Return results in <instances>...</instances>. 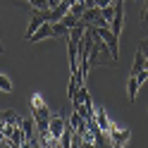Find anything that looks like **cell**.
Masks as SVG:
<instances>
[{
    "label": "cell",
    "mask_w": 148,
    "mask_h": 148,
    "mask_svg": "<svg viewBox=\"0 0 148 148\" xmlns=\"http://www.w3.org/2000/svg\"><path fill=\"white\" fill-rule=\"evenodd\" d=\"M31 117H34V122H36L38 136H48V124H50L53 110H50V105L43 100V96H38V93L31 96Z\"/></svg>",
    "instance_id": "cell-1"
},
{
    "label": "cell",
    "mask_w": 148,
    "mask_h": 148,
    "mask_svg": "<svg viewBox=\"0 0 148 148\" xmlns=\"http://www.w3.org/2000/svg\"><path fill=\"white\" fill-rule=\"evenodd\" d=\"M93 31H96V29H93ZM100 64L110 67V64H117V62L112 60V53H110V48L105 45V41L96 34L93 45H91V53H88V69H91V67H100Z\"/></svg>",
    "instance_id": "cell-2"
},
{
    "label": "cell",
    "mask_w": 148,
    "mask_h": 148,
    "mask_svg": "<svg viewBox=\"0 0 148 148\" xmlns=\"http://www.w3.org/2000/svg\"><path fill=\"white\" fill-rule=\"evenodd\" d=\"M129 138H132V129L119 127L117 122H112V117H110V132H108V136H105V141L112 146V148H124Z\"/></svg>",
    "instance_id": "cell-3"
},
{
    "label": "cell",
    "mask_w": 148,
    "mask_h": 148,
    "mask_svg": "<svg viewBox=\"0 0 148 148\" xmlns=\"http://www.w3.org/2000/svg\"><path fill=\"white\" fill-rule=\"evenodd\" d=\"M93 29H96V34L100 36V38L105 41V45L110 48V53H112V60L117 62V58H119V38L108 29V26H93Z\"/></svg>",
    "instance_id": "cell-4"
},
{
    "label": "cell",
    "mask_w": 148,
    "mask_h": 148,
    "mask_svg": "<svg viewBox=\"0 0 148 148\" xmlns=\"http://www.w3.org/2000/svg\"><path fill=\"white\" fill-rule=\"evenodd\" d=\"M148 81V69H141L138 74H134V77H129V84H127V98L132 100H136V93H138V88H141L143 84Z\"/></svg>",
    "instance_id": "cell-5"
},
{
    "label": "cell",
    "mask_w": 148,
    "mask_h": 148,
    "mask_svg": "<svg viewBox=\"0 0 148 148\" xmlns=\"http://www.w3.org/2000/svg\"><path fill=\"white\" fill-rule=\"evenodd\" d=\"M81 22H84L86 26H108V22H105V17H103V12H100V7H88V10L81 14Z\"/></svg>",
    "instance_id": "cell-6"
},
{
    "label": "cell",
    "mask_w": 148,
    "mask_h": 148,
    "mask_svg": "<svg viewBox=\"0 0 148 148\" xmlns=\"http://www.w3.org/2000/svg\"><path fill=\"white\" fill-rule=\"evenodd\" d=\"M122 26H124V3H115V17L110 19V31L119 38Z\"/></svg>",
    "instance_id": "cell-7"
},
{
    "label": "cell",
    "mask_w": 148,
    "mask_h": 148,
    "mask_svg": "<svg viewBox=\"0 0 148 148\" xmlns=\"http://www.w3.org/2000/svg\"><path fill=\"white\" fill-rule=\"evenodd\" d=\"M64 129H67L64 117H62V115H53V117H50V124H48V136L60 138V136L64 134Z\"/></svg>",
    "instance_id": "cell-8"
},
{
    "label": "cell",
    "mask_w": 148,
    "mask_h": 148,
    "mask_svg": "<svg viewBox=\"0 0 148 148\" xmlns=\"http://www.w3.org/2000/svg\"><path fill=\"white\" fill-rule=\"evenodd\" d=\"M48 36H53V24H50V22H45V24H41L38 29H36V31L29 36V41H31V43H36V41L48 38Z\"/></svg>",
    "instance_id": "cell-9"
},
{
    "label": "cell",
    "mask_w": 148,
    "mask_h": 148,
    "mask_svg": "<svg viewBox=\"0 0 148 148\" xmlns=\"http://www.w3.org/2000/svg\"><path fill=\"white\" fill-rule=\"evenodd\" d=\"M141 69H146V55L138 50L136 58H134V64H132V72H129V77H134V74H138Z\"/></svg>",
    "instance_id": "cell-10"
},
{
    "label": "cell",
    "mask_w": 148,
    "mask_h": 148,
    "mask_svg": "<svg viewBox=\"0 0 148 148\" xmlns=\"http://www.w3.org/2000/svg\"><path fill=\"white\" fill-rule=\"evenodd\" d=\"M86 10H88V7H86L84 3H72V7H69V12H67V14L74 17V19H81V14H84Z\"/></svg>",
    "instance_id": "cell-11"
},
{
    "label": "cell",
    "mask_w": 148,
    "mask_h": 148,
    "mask_svg": "<svg viewBox=\"0 0 148 148\" xmlns=\"http://www.w3.org/2000/svg\"><path fill=\"white\" fill-rule=\"evenodd\" d=\"M53 36H62V38H67V36H69V26H64L62 22H55L53 24Z\"/></svg>",
    "instance_id": "cell-12"
},
{
    "label": "cell",
    "mask_w": 148,
    "mask_h": 148,
    "mask_svg": "<svg viewBox=\"0 0 148 148\" xmlns=\"http://www.w3.org/2000/svg\"><path fill=\"white\" fill-rule=\"evenodd\" d=\"M0 91H5V93H12L14 91V86H12V81H10L7 74H0Z\"/></svg>",
    "instance_id": "cell-13"
},
{
    "label": "cell",
    "mask_w": 148,
    "mask_h": 148,
    "mask_svg": "<svg viewBox=\"0 0 148 148\" xmlns=\"http://www.w3.org/2000/svg\"><path fill=\"white\" fill-rule=\"evenodd\" d=\"M100 12H103L105 22H110V19L115 17V7H112V5H105V7H100Z\"/></svg>",
    "instance_id": "cell-14"
},
{
    "label": "cell",
    "mask_w": 148,
    "mask_h": 148,
    "mask_svg": "<svg viewBox=\"0 0 148 148\" xmlns=\"http://www.w3.org/2000/svg\"><path fill=\"white\" fill-rule=\"evenodd\" d=\"M138 50H141V53L146 55V69H148V36L141 41V48H138Z\"/></svg>",
    "instance_id": "cell-15"
},
{
    "label": "cell",
    "mask_w": 148,
    "mask_h": 148,
    "mask_svg": "<svg viewBox=\"0 0 148 148\" xmlns=\"http://www.w3.org/2000/svg\"><path fill=\"white\" fill-rule=\"evenodd\" d=\"M141 24L148 29V0H146V7H143V17H141Z\"/></svg>",
    "instance_id": "cell-16"
},
{
    "label": "cell",
    "mask_w": 148,
    "mask_h": 148,
    "mask_svg": "<svg viewBox=\"0 0 148 148\" xmlns=\"http://www.w3.org/2000/svg\"><path fill=\"white\" fill-rule=\"evenodd\" d=\"M96 7H105V5H112V0H93Z\"/></svg>",
    "instance_id": "cell-17"
},
{
    "label": "cell",
    "mask_w": 148,
    "mask_h": 148,
    "mask_svg": "<svg viewBox=\"0 0 148 148\" xmlns=\"http://www.w3.org/2000/svg\"><path fill=\"white\" fill-rule=\"evenodd\" d=\"M0 127H3V112H0Z\"/></svg>",
    "instance_id": "cell-18"
},
{
    "label": "cell",
    "mask_w": 148,
    "mask_h": 148,
    "mask_svg": "<svg viewBox=\"0 0 148 148\" xmlns=\"http://www.w3.org/2000/svg\"><path fill=\"white\" fill-rule=\"evenodd\" d=\"M3 50H5V48H3V43H0V55H3Z\"/></svg>",
    "instance_id": "cell-19"
}]
</instances>
